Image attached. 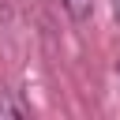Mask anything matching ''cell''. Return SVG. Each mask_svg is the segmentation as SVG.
I'll use <instances>...</instances> for the list:
<instances>
[{"label": "cell", "mask_w": 120, "mask_h": 120, "mask_svg": "<svg viewBox=\"0 0 120 120\" xmlns=\"http://www.w3.org/2000/svg\"><path fill=\"white\" fill-rule=\"evenodd\" d=\"M64 4V11L75 19V22H86L90 15H94V0H60Z\"/></svg>", "instance_id": "1"}, {"label": "cell", "mask_w": 120, "mask_h": 120, "mask_svg": "<svg viewBox=\"0 0 120 120\" xmlns=\"http://www.w3.org/2000/svg\"><path fill=\"white\" fill-rule=\"evenodd\" d=\"M30 109L22 105V101H15L11 94H0V116H26Z\"/></svg>", "instance_id": "2"}, {"label": "cell", "mask_w": 120, "mask_h": 120, "mask_svg": "<svg viewBox=\"0 0 120 120\" xmlns=\"http://www.w3.org/2000/svg\"><path fill=\"white\" fill-rule=\"evenodd\" d=\"M112 11H116V19H120V0H112Z\"/></svg>", "instance_id": "3"}]
</instances>
